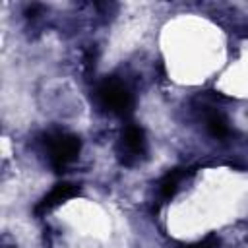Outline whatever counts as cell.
Segmentation results:
<instances>
[{"mask_svg":"<svg viewBox=\"0 0 248 248\" xmlns=\"http://www.w3.org/2000/svg\"><path fill=\"white\" fill-rule=\"evenodd\" d=\"M97 101L105 110L114 112L118 116H128L134 108V97L130 89L114 78H107L105 81L99 83Z\"/></svg>","mask_w":248,"mask_h":248,"instance_id":"1","label":"cell"},{"mask_svg":"<svg viewBox=\"0 0 248 248\" xmlns=\"http://www.w3.org/2000/svg\"><path fill=\"white\" fill-rule=\"evenodd\" d=\"M45 143L48 151V161L56 172H62L68 167V163H72L78 157L81 149L79 138L74 134H64V132L48 136Z\"/></svg>","mask_w":248,"mask_h":248,"instance_id":"2","label":"cell"},{"mask_svg":"<svg viewBox=\"0 0 248 248\" xmlns=\"http://www.w3.org/2000/svg\"><path fill=\"white\" fill-rule=\"evenodd\" d=\"M147 149L145 143V134L140 126L136 124H128L120 136V157L126 165L136 163L140 157H143Z\"/></svg>","mask_w":248,"mask_h":248,"instance_id":"3","label":"cell"},{"mask_svg":"<svg viewBox=\"0 0 248 248\" xmlns=\"http://www.w3.org/2000/svg\"><path fill=\"white\" fill-rule=\"evenodd\" d=\"M74 196H78V186H74V184H70V182H60V184H56V186L37 203L35 213L43 215V213H46V211L58 207L60 203L68 202V200L74 198Z\"/></svg>","mask_w":248,"mask_h":248,"instance_id":"4","label":"cell"},{"mask_svg":"<svg viewBox=\"0 0 248 248\" xmlns=\"http://www.w3.org/2000/svg\"><path fill=\"white\" fill-rule=\"evenodd\" d=\"M205 128L207 132L213 136V138H227L231 134V128H229V122L227 118L223 116V112L219 110H209L207 116H205Z\"/></svg>","mask_w":248,"mask_h":248,"instance_id":"5","label":"cell"},{"mask_svg":"<svg viewBox=\"0 0 248 248\" xmlns=\"http://www.w3.org/2000/svg\"><path fill=\"white\" fill-rule=\"evenodd\" d=\"M180 178H182L180 169H172V170H169V172L161 178V182H159V194H161L163 200H170V198L176 194L178 184H180Z\"/></svg>","mask_w":248,"mask_h":248,"instance_id":"6","label":"cell"},{"mask_svg":"<svg viewBox=\"0 0 248 248\" xmlns=\"http://www.w3.org/2000/svg\"><path fill=\"white\" fill-rule=\"evenodd\" d=\"M219 246V238L215 234H207L205 238L198 240V242H190V244H184L180 248H217Z\"/></svg>","mask_w":248,"mask_h":248,"instance_id":"7","label":"cell"}]
</instances>
